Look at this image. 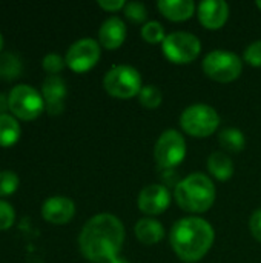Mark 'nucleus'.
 <instances>
[{
  "label": "nucleus",
  "mask_w": 261,
  "mask_h": 263,
  "mask_svg": "<svg viewBox=\"0 0 261 263\" xmlns=\"http://www.w3.org/2000/svg\"><path fill=\"white\" fill-rule=\"evenodd\" d=\"M14 210L12 206L5 202V200H0V230H6L9 228L12 223H14Z\"/></svg>",
  "instance_id": "nucleus-28"
},
{
  "label": "nucleus",
  "mask_w": 261,
  "mask_h": 263,
  "mask_svg": "<svg viewBox=\"0 0 261 263\" xmlns=\"http://www.w3.org/2000/svg\"><path fill=\"white\" fill-rule=\"evenodd\" d=\"M2 46H3V37H2V34H0V49H2Z\"/></svg>",
  "instance_id": "nucleus-34"
},
{
  "label": "nucleus",
  "mask_w": 261,
  "mask_h": 263,
  "mask_svg": "<svg viewBox=\"0 0 261 263\" xmlns=\"http://www.w3.org/2000/svg\"><path fill=\"white\" fill-rule=\"evenodd\" d=\"M255 5H257V8L261 11V0H258V2H255Z\"/></svg>",
  "instance_id": "nucleus-33"
},
{
  "label": "nucleus",
  "mask_w": 261,
  "mask_h": 263,
  "mask_svg": "<svg viewBox=\"0 0 261 263\" xmlns=\"http://www.w3.org/2000/svg\"><path fill=\"white\" fill-rule=\"evenodd\" d=\"M45 108L42 94L29 85H17L9 92V109L23 120L35 119Z\"/></svg>",
  "instance_id": "nucleus-9"
},
{
  "label": "nucleus",
  "mask_w": 261,
  "mask_h": 263,
  "mask_svg": "<svg viewBox=\"0 0 261 263\" xmlns=\"http://www.w3.org/2000/svg\"><path fill=\"white\" fill-rule=\"evenodd\" d=\"M215 186L209 176L203 173H192L182 179L174 190L177 205L188 213L202 214L212 208L215 202Z\"/></svg>",
  "instance_id": "nucleus-3"
},
{
  "label": "nucleus",
  "mask_w": 261,
  "mask_h": 263,
  "mask_svg": "<svg viewBox=\"0 0 261 263\" xmlns=\"http://www.w3.org/2000/svg\"><path fill=\"white\" fill-rule=\"evenodd\" d=\"M126 34L128 29L125 22L120 17H109L102 23L98 29V43L105 49L114 51L125 43Z\"/></svg>",
  "instance_id": "nucleus-15"
},
{
  "label": "nucleus",
  "mask_w": 261,
  "mask_h": 263,
  "mask_svg": "<svg viewBox=\"0 0 261 263\" xmlns=\"http://www.w3.org/2000/svg\"><path fill=\"white\" fill-rule=\"evenodd\" d=\"M154 157L160 170H175L186 157V140L182 133L175 129L162 133L154 146Z\"/></svg>",
  "instance_id": "nucleus-8"
},
{
  "label": "nucleus",
  "mask_w": 261,
  "mask_h": 263,
  "mask_svg": "<svg viewBox=\"0 0 261 263\" xmlns=\"http://www.w3.org/2000/svg\"><path fill=\"white\" fill-rule=\"evenodd\" d=\"M218 143L223 151L237 154L245 149L246 137L238 128H225L218 133Z\"/></svg>",
  "instance_id": "nucleus-19"
},
{
  "label": "nucleus",
  "mask_w": 261,
  "mask_h": 263,
  "mask_svg": "<svg viewBox=\"0 0 261 263\" xmlns=\"http://www.w3.org/2000/svg\"><path fill=\"white\" fill-rule=\"evenodd\" d=\"M215 231L202 217H183L171 228L169 242L175 256L186 263L200 262L212 248Z\"/></svg>",
  "instance_id": "nucleus-2"
},
{
  "label": "nucleus",
  "mask_w": 261,
  "mask_h": 263,
  "mask_svg": "<svg viewBox=\"0 0 261 263\" xmlns=\"http://www.w3.org/2000/svg\"><path fill=\"white\" fill-rule=\"evenodd\" d=\"M97 5L108 12H117L125 8L126 2L125 0H98Z\"/></svg>",
  "instance_id": "nucleus-30"
},
{
  "label": "nucleus",
  "mask_w": 261,
  "mask_h": 263,
  "mask_svg": "<svg viewBox=\"0 0 261 263\" xmlns=\"http://www.w3.org/2000/svg\"><path fill=\"white\" fill-rule=\"evenodd\" d=\"M134 234L140 243L151 247V245L158 243L165 237V228L158 220H155L152 217H145L135 223Z\"/></svg>",
  "instance_id": "nucleus-17"
},
{
  "label": "nucleus",
  "mask_w": 261,
  "mask_h": 263,
  "mask_svg": "<svg viewBox=\"0 0 261 263\" xmlns=\"http://www.w3.org/2000/svg\"><path fill=\"white\" fill-rule=\"evenodd\" d=\"M142 37L145 42L151 43V45H158L163 43L166 39L165 34V28L162 26L160 22L157 20H149L142 26Z\"/></svg>",
  "instance_id": "nucleus-23"
},
{
  "label": "nucleus",
  "mask_w": 261,
  "mask_h": 263,
  "mask_svg": "<svg viewBox=\"0 0 261 263\" xmlns=\"http://www.w3.org/2000/svg\"><path fill=\"white\" fill-rule=\"evenodd\" d=\"M157 8L171 22H185L197 11V5L192 0H158Z\"/></svg>",
  "instance_id": "nucleus-16"
},
{
  "label": "nucleus",
  "mask_w": 261,
  "mask_h": 263,
  "mask_svg": "<svg viewBox=\"0 0 261 263\" xmlns=\"http://www.w3.org/2000/svg\"><path fill=\"white\" fill-rule=\"evenodd\" d=\"M169 205H171V193L165 185L160 183H152L145 186L137 197L138 210L148 217L163 214L169 208Z\"/></svg>",
  "instance_id": "nucleus-11"
},
{
  "label": "nucleus",
  "mask_w": 261,
  "mask_h": 263,
  "mask_svg": "<svg viewBox=\"0 0 261 263\" xmlns=\"http://www.w3.org/2000/svg\"><path fill=\"white\" fill-rule=\"evenodd\" d=\"M108 263H131V262H128L125 257H120V256H117V257H114L112 260H109Z\"/></svg>",
  "instance_id": "nucleus-32"
},
{
  "label": "nucleus",
  "mask_w": 261,
  "mask_h": 263,
  "mask_svg": "<svg viewBox=\"0 0 261 263\" xmlns=\"http://www.w3.org/2000/svg\"><path fill=\"white\" fill-rule=\"evenodd\" d=\"M100 43L94 39H80L74 42L66 51L65 62L75 72L89 71L100 60Z\"/></svg>",
  "instance_id": "nucleus-10"
},
{
  "label": "nucleus",
  "mask_w": 261,
  "mask_h": 263,
  "mask_svg": "<svg viewBox=\"0 0 261 263\" xmlns=\"http://www.w3.org/2000/svg\"><path fill=\"white\" fill-rule=\"evenodd\" d=\"M203 72L214 82L231 83L243 72V59L225 49H215L206 54L202 63Z\"/></svg>",
  "instance_id": "nucleus-6"
},
{
  "label": "nucleus",
  "mask_w": 261,
  "mask_h": 263,
  "mask_svg": "<svg viewBox=\"0 0 261 263\" xmlns=\"http://www.w3.org/2000/svg\"><path fill=\"white\" fill-rule=\"evenodd\" d=\"M18 186V177L14 171H0V196L14 193Z\"/></svg>",
  "instance_id": "nucleus-25"
},
{
  "label": "nucleus",
  "mask_w": 261,
  "mask_h": 263,
  "mask_svg": "<svg viewBox=\"0 0 261 263\" xmlns=\"http://www.w3.org/2000/svg\"><path fill=\"white\" fill-rule=\"evenodd\" d=\"M65 59L58 54H46L43 57V68L49 72V76H57V72H60L65 66Z\"/></svg>",
  "instance_id": "nucleus-27"
},
{
  "label": "nucleus",
  "mask_w": 261,
  "mask_h": 263,
  "mask_svg": "<svg viewBox=\"0 0 261 263\" xmlns=\"http://www.w3.org/2000/svg\"><path fill=\"white\" fill-rule=\"evenodd\" d=\"M22 71L20 59L12 52L0 54V77L3 79H15Z\"/></svg>",
  "instance_id": "nucleus-21"
},
{
  "label": "nucleus",
  "mask_w": 261,
  "mask_h": 263,
  "mask_svg": "<svg viewBox=\"0 0 261 263\" xmlns=\"http://www.w3.org/2000/svg\"><path fill=\"white\" fill-rule=\"evenodd\" d=\"M103 86L109 96L120 100H129L135 96L138 97L143 83L140 72L134 66L117 65L105 74Z\"/></svg>",
  "instance_id": "nucleus-5"
},
{
  "label": "nucleus",
  "mask_w": 261,
  "mask_h": 263,
  "mask_svg": "<svg viewBox=\"0 0 261 263\" xmlns=\"http://www.w3.org/2000/svg\"><path fill=\"white\" fill-rule=\"evenodd\" d=\"M249 230L255 240L261 242V208L255 210L249 219Z\"/></svg>",
  "instance_id": "nucleus-29"
},
{
  "label": "nucleus",
  "mask_w": 261,
  "mask_h": 263,
  "mask_svg": "<svg viewBox=\"0 0 261 263\" xmlns=\"http://www.w3.org/2000/svg\"><path fill=\"white\" fill-rule=\"evenodd\" d=\"M197 15L203 28L215 31L226 25L229 18V5L225 0H205L197 6Z\"/></svg>",
  "instance_id": "nucleus-12"
},
{
  "label": "nucleus",
  "mask_w": 261,
  "mask_h": 263,
  "mask_svg": "<svg viewBox=\"0 0 261 263\" xmlns=\"http://www.w3.org/2000/svg\"><path fill=\"white\" fill-rule=\"evenodd\" d=\"M75 214V205L69 197L65 196H52L45 200L42 206V216L45 220L55 223V225H63L68 223Z\"/></svg>",
  "instance_id": "nucleus-14"
},
{
  "label": "nucleus",
  "mask_w": 261,
  "mask_h": 263,
  "mask_svg": "<svg viewBox=\"0 0 261 263\" xmlns=\"http://www.w3.org/2000/svg\"><path fill=\"white\" fill-rule=\"evenodd\" d=\"M125 234V227L118 217L109 213H102L85 223L78 236V247L88 260L108 263L120 256Z\"/></svg>",
  "instance_id": "nucleus-1"
},
{
  "label": "nucleus",
  "mask_w": 261,
  "mask_h": 263,
  "mask_svg": "<svg viewBox=\"0 0 261 263\" xmlns=\"http://www.w3.org/2000/svg\"><path fill=\"white\" fill-rule=\"evenodd\" d=\"M138 102L148 109H157L163 102V92L155 85H145L138 94Z\"/></svg>",
  "instance_id": "nucleus-22"
},
{
  "label": "nucleus",
  "mask_w": 261,
  "mask_h": 263,
  "mask_svg": "<svg viewBox=\"0 0 261 263\" xmlns=\"http://www.w3.org/2000/svg\"><path fill=\"white\" fill-rule=\"evenodd\" d=\"M165 57L175 65L192 63L202 52V42L198 37L188 31H175L166 35L162 43Z\"/></svg>",
  "instance_id": "nucleus-7"
},
{
  "label": "nucleus",
  "mask_w": 261,
  "mask_h": 263,
  "mask_svg": "<svg viewBox=\"0 0 261 263\" xmlns=\"http://www.w3.org/2000/svg\"><path fill=\"white\" fill-rule=\"evenodd\" d=\"M8 108H9V96H5L0 92V116L5 114Z\"/></svg>",
  "instance_id": "nucleus-31"
},
{
  "label": "nucleus",
  "mask_w": 261,
  "mask_h": 263,
  "mask_svg": "<svg viewBox=\"0 0 261 263\" xmlns=\"http://www.w3.org/2000/svg\"><path fill=\"white\" fill-rule=\"evenodd\" d=\"M42 97L45 100V108L49 114L57 116L65 108V97H66V83L65 80L57 76H48L42 85Z\"/></svg>",
  "instance_id": "nucleus-13"
},
{
  "label": "nucleus",
  "mask_w": 261,
  "mask_h": 263,
  "mask_svg": "<svg viewBox=\"0 0 261 263\" xmlns=\"http://www.w3.org/2000/svg\"><path fill=\"white\" fill-rule=\"evenodd\" d=\"M125 17L132 23H146L148 18V9L142 2H128L123 8Z\"/></svg>",
  "instance_id": "nucleus-24"
},
{
  "label": "nucleus",
  "mask_w": 261,
  "mask_h": 263,
  "mask_svg": "<svg viewBox=\"0 0 261 263\" xmlns=\"http://www.w3.org/2000/svg\"><path fill=\"white\" fill-rule=\"evenodd\" d=\"M180 126L188 136L205 139L218 129L220 116L215 108L205 103H195L183 109L180 116Z\"/></svg>",
  "instance_id": "nucleus-4"
},
{
  "label": "nucleus",
  "mask_w": 261,
  "mask_h": 263,
  "mask_svg": "<svg viewBox=\"0 0 261 263\" xmlns=\"http://www.w3.org/2000/svg\"><path fill=\"white\" fill-rule=\"evenodd\" d=\"M208 173L220 182H226L234 176V162L225 151H215L208 157Z\"/></svg>",
  "instance_id": "nucleus-18"
},
{
  "label": "nucleus",
  "mask_w": 261,
  "mask_h": 263,
  "mask_svg": "<svg viewBox=\"0 0 261 263\" xmlns=\"http://www.w3.org/2000/svg\"><path fill=\"white\" fill-rule=\"evenodd\" d=\"M243 62L254 68H261V40L252 42L243 52Z\"/></svg>",
  "instance_id": "nucleus-26"
},
{
  "label": "nucleus",
  "mask_w": 261,
  "mask_h": 263,
  "mask_svg": "<svg viewBox=\"0 0 261 263\" xmlns=\"http://www.w3.org/2000/svg\"><path fill=\"white\" fill-rule=\"evenodd\" d=\"M18 136H20L18 122L9 114H2L0 116V145L9 146L17 142Z\"/></svg>",
  "instance_id": "nucleus-20"
}]
</instances>
